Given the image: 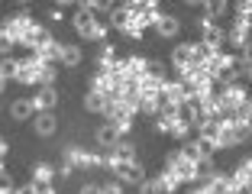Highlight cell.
<instances>
[{
    "instance_id": "1",
    "label": "cell",
    "mask_w": 252,
    "mask_h": 194,
    "mask_svg": "<svg viewBox=\"0 0 252 194\" xmlns=\"http://www.w3.org/2000/svg\"><path fill=\"white\" fill-rule=\"evenodd\" d=\"M3 30L13 36L16 45H23V49H26V42H30V32L36 30V20L30 16V10H20V13H13L7 23H3Z\"/></svg>"
},
{
    "instance_id": "2",
    "label": "cell",
    "mask_w": 252,
    "mask_h": 194,
    "mask_svg": "<svg viewBox=\"0 0 252 194\" xmlns=\"http://www.w3.org/2000/svg\"><path fill=\"white\" fill-rule=\"evenodd\" d=\"M107 120H110V127L123 136V133H129V129H133L136 110L129 104H123V100H113V104H107Z\"/></svg>"
},
{
    "instance_id": "3",
    "label": "cell",
    "mask_w": 252,
    "mask_h": 194,
    "mask_svg": "<svg viewBox=\"0 0 252 194\" xmlns=\"http://www.w3.org/2000/svg\"><path fill=\"white\" fill-rule=\"evenodd\" d=\"M165 172H171L181 185L197 181V165L188 162V159H181V152H168V159H165Z\"/></svg>"
},
{
    "instance_id": "4",
    "label": "cell",
    "mask_w": 252,
    "mask_h": 194,
    "mask_svg": "<svg viewBox=\"0 0 252 194\" xmlns=\"http://www.w3.org/2000/svg\"><path fill=\"white\" fill-rule=\"evenodd\" d=\"M200 30H204V39H200V42L207 45V49H214V52H220L223 45H226V30H223L220 23L200 20Z\"/></svg>"
},
{
    "instance_id": "5",
    "label": "cell",
    "mask_w": 252,
    "mask_h": 194,
    "mask_svg": "<svg viewBox=\"0 0 252 194\" xmlns=\"http://www.w3.org/2000/svg\"><path fill=\"white\" fill-rule=\"evenodd\" d=\"M113 175H117V181L139 185V181H142V165L139 162H117V165H113Z\"/></svg>"
},
{
    "instance_id": "6",
    "label": "cell",
    "mask_w": 252,
    "mask_h": 194,
    "mask_svg": "<svg viewBox=\"0 0 252 194\" xmlns=\"http://www.w3.org/2000/svg\"><path fill=\"white\" fill-rule=\"evenodd\" d=\"M55 104H59V91L55 88H39L36 97H32V107H36L39 113H52Z\"/></svg>"
},
{
    "instance_id": "7",
    "label": "cell",
    "mask_w": 252,
    "mask_h": 194,
    "mask_svg": "<svg viewBox=\"0 0 252 194\" xmlns=\"http://www.w3.org/2000/svg\"><path fill=\"white\" fill-rule=\"evenodd\" d=\"M146 65H149L146 55H126V59H123V71H126L129 81H139V78L146 75Z\"/></svg>"
},
{
    "instance_id": "8",
    "label": "cell",
    "mask_w": 252,
    "mask_h": 194,
    "mask_svg": "<svg viewBox=\"0 0 252 194\" xmlns=\"http://www.w3.org/2000/svg\"><path fill=\"white\" fill-rule=\"evenodd\" d=\"M171 65L178 68V75L185 71V68H191L194 65V55H191V42H181L175 52H171Z\"/></svg>"
},
{
    "instance_id": "9",
    "label": "cell",
    "mask_w": 252,
    "mask_h": 194,
    "mask_svg": "<svg viewBox=\"0 0 252 194\" xmlns=\"http://www.w3.org/2000/svg\"><path fill=\"white\" fill-rule=\"evenodd\" d=\"M207 191H210V194H233V181H230V175H226V172L210 175V178H207Z\"/></svg>"
},
{
    "instance_id": "10",
    "label": "cell",
    "mask_w": 252,
    "mask_h": 194,
    "mask_svg": "<svg viewBox=\"0 0 252 194\" xmlns=\"http://www.w3.org/2000/svg\"><path fill=\"white\" fill-rule=\"evenodd\" d=\"M129 23H133V13H129L123 3H113V7H110V26H117V30L123 32Z\"/></svg>"
},
{
    "instance_id": "11",
    "label": "cell",
    "mask_w": 252,
    "mask_h": 194,
    "mask_svg": "<svg viewBox=\"0 0 252 194\" xmlns=\"http://www.w3.org/2000/svg\"><path fill=\"white\" fill-rule=\"evenodd\" d=\"M156 30H158V36H165V39H175L181 32V23L175 20V16H158V23H156Z\"/></svg>"
},
{
    "instance_id": "12",
    "label": "cell",
    "mask_w": 252,
    "mask_h": 194,
    "mask_svg": "<svg viewBox=\"0 0 252 194\" xmlns=\"http://www.w3.org/2000/svg\"><path fill=\"white\" fill-rule=\"evenodd\" d=\"M162 84H165V78H149V75H142L139 78V97H158V94H162Z\"/></svg>"
},
{
    "instance_id": "13",
    "label": "cell",
    "mask_w": 252,
    "mask_h": 194,
    "mask_svg": "<svg viewBox=\"0 0 252 194\" xmlns=\"http://www.w3.org/2000/svg\"><path fill=\"white\" fill-rule=\"evenodd\" d=\"M226 175H230V181H233V185L252 181V159H239V162H236V168H233V172H226Z\"/></svg>"
},
{
    "instance_id": "14",
    "label": "cell",
    "mask_w": 252,
    "mask_h": 194,
    "mask_svg": "<svg viewBox=\"0 0 252 194\" xmlns=\"http://www.w3.org/2000/svg\"><path fill=\"white\" fill-rule=\"evenodd\" d=\"M94 23H97V16H94V13H91V10H88V7H84V3H81V10L74 13V30L81 32V36H88V32H91V26H94Z\"/></svg>"
},
{
    "instance_id": "15",
    "label": "cell",
    "mask_w": 252,
    "mask_h": 194,
    "mask_svg": "<svg viewBox=\"0 0 252 194\" xmlns=\"http://www.w3.org/2000/svg\"><path fill=\"white\" fill-rule=\"evenodd\" d=\"M226 129H230V136H233V142H246L252 136V123H243V120H230V123H226Z\"/></svg>"
},
{
    "instance_id": "16",
    "label": "cell",
    "mask_w": 252,
    "mask_h": 194,
    "mask_svg": "<svg viewBox=\"0 0 252 194\" xmlns=\"http://www.w3.org/2000/svg\"><path fill=\"white\" fill-rule=\"evenodd\" d=\"M252 71V39L239 49V55H236V75H249Z\"/></svg>"
},
{
    "instance_id": "17",
    "label": "cell",
    "mask_w": 252,
    "mask_h": 194,
    "mask_svg": "<svg viewBox=\"0 0 252 194\" xmlns=\"http://www.w3.org/2000/svg\"><path fill=\"white\" fill-rule=\"evenodd\" d=\"M110 156L117 159V162H136V146H133V142H123V139H120L117 146L110 149Z\"/></svg>"
},
{
    "instance_id": "18",
    "label": "cell",
    "mask_w": 252,
    "mask_h": 194,
    "mask_svg": "<svg viewBox=\"0 0 252 194\" xmlns=\"http://www.w3.org/2000/svg\"><path fill=\"white\" fill-rule=\"evenodd\" d=\"M117 68H120L117 49H113V45H104V52H100V68H97V71H107V75H110V71H117Z\"/></svg>"
},
{
    "instance_id": "19",
    "label": "cell",
    "mask_w": 252,
    "mask_h": 194,
    "mask_svg": "<svg viewBox=\"0 0 252 194\" xmlns=\"http://www.w3.org/2000/svg\"><path fill=\"white\" fill-rule=\"evenodd\" d=\"M36 84H39V88H52V84H55V65L39 62V65H36Z\"/></svg>"
},
{
    "instance_id": "20",
    "label": "cell",
    "mask_w": 252,
    "mask_h": 194,
    "mask_svg": "<svg viewBox=\"0 0 252 194\" xmlns=\"http://www.w3.org/2000/svg\"><path fill=\"white\" fill-rule=\"evenodd\" d=\"M52 178H55V168L49 162H39L32 168V185H52Z\"/></svg>"
},
{
    "instance_id": "21",
    "label": "cell",
    "mask_w": 252,
    "mask_h": 194,
    "mask_svg": "<svg viewBox=\"0 0 252 194\" xmlns=\"http://www.w3.org/2000/svg\"><path fill=\"white\" fill-rule=\"evenodd\" d=\"M107 104H110V100H107L104 94H97V91H88V97H84V107H88L91 113H107Z\"/></svg>"
},
{
    "instance_id": "22",
    "label": "cell",
    "mask_w": 252,
    "mask_h": 194,
    "mask_svg": "<svg viewBox=\"0 0 252 194\" xmlns=\"http://www.w3.org/2000/svg\"><path fill=\"white\" fill-rule=\"evenodd\" d=\"M10 113H13V120H30L32 113H36V107H32V100H26V97H20V100H13V107H10Z\"/></svg>"
},
{
    "instance_id": "23",
    "label": "cell",
    "mask_w": 252,
    "mask_h": 194,
    "mask_svg": "<svg viewBox=\"0 0 252 194\" xmlns=\"http://www.w3.org/2000/svg\"><path fill=\"white\" fill-rule=\"evenodd\" d=\"M136 113H142V117H158V97H139L136 100Z\"/></svg>"
},
{
    "instance_id": "24",
    "label": "cell",
    "mask_w": 252,
    "mask_h": 194,
    "mask_svg": "<svg viewBox=\"0 0 252 194\" xmlns=\"http://www.w3.org/2000/svg\"><path fill=\"white\" fill-rule=\"evenodd\" d=\"M55 127H59V123H55V113H39L36 117V133L39 136H52Z\"/></svg>"
},
{
    "instance_id": "25",
    "label": "cell",
    "mask_w": 252,
    "mask_h": 194,
    "mask_svg": "<svg viewBox=\"0 0 252 194\" xmlns=\"http://www.w3.org/2000/svg\"><path fill=\"white\" fill-rule=\"evenodd\" d=\"M97 142H100L104 149H113V146L120 142V133L110 127V123H107V127H100V129H97Z\"/></svg>"
},
{
    "instance_id": "26",
    "label": "cell",
    "mask_w": 252,
    "mask_h": 194,
    "mask_svg": "<svg viewBox=\"0 0 252 194\" xmlns=\"http://www.w3.org/2000/svg\"><path fill=\"white\" fill-rule=\"evenodd\" d=\"M226 42L236 45V49H243V45L249 42V30H243V26H236V23H233L230 30H226Z\"/></svg>"
},
{
    "instance_id": "27",
    "label": "cell",
    "mask_w": 252,
    "mask_h": 194,
    "mask_svg": "<svg viewBox=\"0 0 252 194\" xmlns=\"http://www.w3.org/2000/svg\"><path fill=\"white\" fill-rule=\"evenodd\" d=\"M81 49H78V45H62V65H68V68H74V65H81Z\"/></svg>"
},
{
    "instance_id": "28",
    "label": "cell",
    "mask_w": 252,
    "mask_h": 194,
    "mask_svg": "<svg viewBox=\"0 0 252 194\" xmlns=\"http://www.w3.org/2000/svg\"><path fill=\"white\" fill-rule=\"evenodd\" d=\"M226 7H230V3H223V0H210V3H204V20L217 23L223 13H226Z\"/></svg>"
},
{
    "instance_id": "29",
    "label": "cell",
    "mask_w": 252,
    "mask_h": 194,
    "mask_svg": "<svg viewBox=\"0 0 252 194\" xmlns=\"http://www.w3.org/2000/svg\"><path fill=\"white\" fill-rule=\"evenodd\" d=\"M158 185H162V194H175L181 188V181L175 178L171 172H162V175H158Z\"/></svg>"
},
{
    "instance_id": "30",
    "label": "cell",
    "mask_w": 252,
    "mask_h": 194,
    "mask_svg": "<svg viewBox=\"0 0 252 194\" xmlns=\"http://www.w3.org/2000/svg\"><path fill=\"white\" fill-rule=\"evenodd\" d=\"M0 78H3V81H13L16 78V59H3L0 62Z\"/></svg>"
},
{
    "instance_id": "31",
    "label": "cell",
    "mask_w": 252,
    "mask_h": 194,
    "mask_svg": "<svg viewBox=\"0 0 252 194\" xmlns=\"http://www.w3.org/2000/svg\"><path fill=\"white\" fill-rule=\"evenodd\" d=\"M16 49V42H13V36H10L3 26H0V55H10Z\"/></svg>"
},
{
    "instance_id": "32",
    "label": "cell",
    "mask_w": 252,
    "mask_h": 194,
    "mask_svg": "<svg viewBox=\"0 0 252 194\" xmlns=\"http://www.w3.org/2000/svg\"><path fill=\"white\" fill-rule=\"evenodd\" d=\"M139 194H162L158 178H142V181H139Z\"/></svg>"
},
{
    "instance_id": "33",
    "label": "cell",
    "mask_w": 252,
    "mask_h": 194,
    "mask_svg": "<svg viewBox=\"0 0 252 194\" xmlns=\"http://www.w3.org/2000/svg\"><path fill=\"white\" fill-rule=\"evenodd\" d=\"M84 39H91V42H104V39H107V26H104V23H94Z\"/></svg>"
},
{
    "instance_id": "34",
    "label": "cell",
    "mask_w": 252,
    "mask_h": 194,
    "mask_svg": "<svg viewBox=\"0 0 252 194\" xmlns=\"http://www.w3.org/2000/svg\"><path fill=\"white\" fill-rule=\"evenodd\" d=\"M181 159H188V162H194V165H197V162H200V152H197V142H188L185 149H181Z\"/></svg>"
},
{
    "instance_id": "35",
    "label": "cell",
    "mask_w": 252,
    "mask_h": 194,
    "mask_svg": "<svg viewBox=\"0 0 252 194\" xmlns=\"http://www.w3.org/2000/svg\"><path fill=\"white\" fill-rule=\"evenodd\" d=\"M168 133H171V136H178V139H181V136H188V133H191V127H188V123H181V120L175 117V123H171V129H168Z\"/></svg>"
},
{
    "instance_id": "36",
    "label": "cell",
    "mask_w": 252,
    "mask_h": 194,
    "mask_svg": "<svg viewBox=\"0 0 252 194\" xmlns=\"http://www.w3.org/2000/svg\"><path fill=\"white\" fill-rule=\"evenodd\" d=\"M123 32H126V36H129V39H142V36H146V30H142V26H139V23H136V20L129 23V26H126Z\"/></svg>"
},
{
    "instance_id": "37",
    "label": "cell",
    "mask_w": 252,
    "mask_h": 194,
    "mask_svg": "<svg viewBox=\"0 0 252 194\" xmlns=\"http://www.w3.org/2000/svg\"><path fill=\"white\" fill-rule=\"evenodd\" d=\"M10 191H16V188H13V178H10L7 172H0V194H10Z\"/></svg>"
},
{
    "instance_id": "38",
    "label": "cell",
    "mask_w": 252,
    "mask_h": 194,
    "mask_svg": "<svg viewBox=\"0 0 252 194\" xmlns=\"http://www.w3.org/2000/svg\"><path fill=\"white\" fill-rule=\"evenodd\" d=\"M191 185H194V188H191L188 194H210V191H207V178H197V181H191Z\"/></svg>"
},
{
    "instance_id": "39",
    "label": "cell",
    "mask_w": 252,
    "mask_h": 194,
    "mask_svg": "<svg viewBox=\"0 0 252 194\" xmlns=\"http://www.w3.org/2000/svg\"><path fill=\"white\" fill-rule=\"evenodd\" d=\"M233 194H252V181H243V185H233Z\"/></svg>"
},
{
    "instance_id": "40",
    "label": "cell",
    "mask_w": 252,
    "mask_h": 194,
    "mask_svg": "<svg viewBox=\"0 0 252 194\" xmlns=\"http://www.w3.org/2000/svg\"><path fill=\"white\" fill-rule=\"evenodd\" d=\"M78 194H100V185H84Z\"/></svg>"
},
{
    "instance_id": "41",
    "label": "cell",
    "mask_w": 252,
    "mask_h": 194,
    "mask_svg": "<svg viewBox=\"0 0 252 194\" xmlns=\"http://www.w3.org/2000/svg\"><path fill=\"white\" fill-rule=\"evenodd\" d=\"M16 194H39L36 185H26V188H16Z\"/></svg>"
},
{
    "instance_id": "42",
    "label": "cell",
    "mask_w": 252,
    "mask_h": 194,
    "mask_svg": "<svg viewBox=\"0 0 252 194\" xmlns=\"http://www.w3.org/2000/svg\"><path fill=\"white\" fill-rule=\"evenodd\" d=\"M36 188H39V194H55L52 185H36Z\"/></svg>"
},
{
    "instance_id": "43",
    "label": "cell",
    "mask_w": 252,
    "mask_h": 194,
    "mask_svg": "<svg viewBox=\"0 0 252 194\" xmlns=\"http://www.w3.org/2000/svg\"><path fill=\"white\" fill-rule=\"evenodd\" d=\"M7 156V139H3V136H0V159Z\"/></svg>"
},
{
    "instance_id": "44",
    "label": "cell",
    "mask_w": 252,
    "mask_h": 194,
    "mask_svg": "<svg viewBox=\"0 0 252 194\" xmlns=\"http://www.w3.org/2000/svg\"><path fill=\"white\" fill-rule=\"evenodd\" d=\"M3 88H7V81H3V78H0V91H3Z\"/></svg>"
},
{
    "instance_id": "45",
    "label": "cell",
    "mask_w": 252,
    "mask_h": 194,
    "mask_svg": "<svg viewBox=\"0 0 252 194\" xmlns=\"http://www.w3.org/2000/svg\"><path fill=\"white\" fill-rule=\"evenodd\" d=\"M0 172H7V168H3V159H0Z\"/></svg>"
},
{
    "instance_id": "46",
    "label": "cell",
    "mask_w": 252,
    "mask_h": 194,
    "mask_svg": "<svg viewBox=\"0 0 252 194\" xmlns=\"http://www.w3.org/2000/svg\"><path fill=\"white\" fill-rule=\"evenodd\" d=\"M10 194H16V191H10Z\"/></svg>"
}]
</instances>
